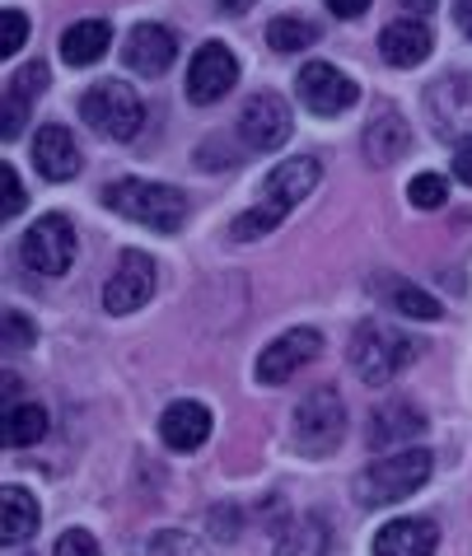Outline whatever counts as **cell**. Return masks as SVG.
I'll use <instances>...</instances> for the list:
<instances>
[{
	"instance_id": "obj_19",
	"label": "cell",
	"mask_w": 472,
	"mask_h": 556,
	"mask_svg": "<svg viewBox=\"0 0 472 556\" xmlns=\"http://www.w3.org/2000/svg\"><path fill=\"white\" fill-rule=\"evenodd\" d=\"M38 523H42V509L24 486L0 491V538H5V547H24L38 533Z\"/></svg>"
},
{
	"instance_id": "obj_21",
	"label": "cell",
	"mask_w": 472,
	"mask_h": 556,
	"mask_svg": "<svg viewBox=\"0 0 472 556\" xmlns=\"http://www.w3.org/2000/svg\"><path fill=\"white\" fill-rule=\"evenodd\" d=\"M407 146H412V136H407V122L393 113V108H384V113L365 127V154H370V164H379V168L398 160Z\"/></svg>"
},
{
	"instance_id": "obj_34",
	"label": "cell",
	"mask_w": 472,
	"mask_h": 556,
	"mask_svg": "<svg viewBox=\"0 0 472 556\" xmlns=\"http://www.w3.org/2000/svg\"><path fill=\"white\" fill-rule=\"evenodd\" d=\"M454 174H459V182L472 188V136H463V141L454 146Z\"/></svg>"
},
{
	"instance_id": "obj_3",
	"label": "cell",
	"mask_w": 472,
	"mask_h": 556,
	"mask_svg": "<svg viewBox=\"0 0 472 556\" xmlns=\"http://www.w3.org/2000/svg\"><path fill=\"white\" fill-rule=\"evenodd\" d=\"M431 468H435V458L425 454V450H407V454L379 458L374 468H365V472H360L356 496H360V505H370V509H379V505H398V501L412 496V491L425 486Z\"/></svg>"
},
{
	"instance_id": "obj_1",
	"label": "cell",
	"mask_w": 472,
	"mask_h": 556,
	"mask_svg": "<svg viewBox=\"0 0 472 556\" xmlns=\"http://www.w3.org/2000/svg\"><path fill=\"white\" fill-rule=\"evenodd\" d=\"M318 178H323V168H318L314 154H295V160L277 164L263 178V202H257L248 215H239V220L230 225V235L234 239H257V235H267V229H277L285 220V211L299 206L304 197L318 188Z\"/></svg>"
},
{
	"instance_id": "obj_23",
	"label": "cell",
	"mask_w": 472,
	"mask_h": 556,
	"mask_svg": "<svg viewBox=\"0 0 472 556\" xmlns=\"http://www.w3.org/2000/svg\"><path fill=\"white\" fill-rule=\"evenodd\" d=\"M267 42L277 52H304V48H314L318 42V24L314 20H304V14H281V20H271L267 24Z\"/></svg>"
},
{
	"instance_id": "obj_17",
	"label": "cell",
	"mask_w": 472,
	"mask_h": 556,
	"mask_svg": "<svg viewBox=\"0 0 472 556\" xmlns=\"http://www.w3.org/2000/svg\"><path fill=\"white\" fill-rule=\"evenodd\" d=\"M160 435H164V444L169 450H178V454H192V450H202L206 444V435H211V412L202 407V403H174L169 412L160 416Z\"/></svg>"
},
{
	"instance_id": "obj_27",
	"label": "cell",
	"mask_w": 472,
	"mask_h": 556,
	"mask_svg": "<svg viewBox=\"0 0 472 556\" xmlns=\"http://www.w3.org/2000/svg\"><path fill=\"white\" fill-rule=\"evenodd\" d=\"M407 197H412V206L435 211V206L449 202V182L439 178V174H417L412 182H407Z\"/></svg>"
},
{
	"instance_id": "obj_25",
	"label": "cell",
	"mask_w": 472,
	"mask_h": 556,
	"mask_svg": "<svg viewBox=\"0 0 472 556\" xmlns=\"http://www.w3.org/2000/svg\"><path fill=\"white\" fill-rule=\"evenodd\" d=\"M384 295H388V304L398 308L403 318H421V323H435L439 318V300L425 295V290L412 286V281H393V286H384Z\"/></svg>"
},
{
	"instance_id": "obj_37",
	"label": "cell",
	"mask_w": 472,
	"mask_h": 556,
	"mask_svg": "<svg viewBox=\"0 0 472 556\" xmlns=\"http://www.w3.org/2000/svg\"><path fill=\"white\" fill-rule=\"evenodd\" d=\"M407 10H417V14H425V10H435V0H403Z\"/></svg>"
},
{
	"instance_id": "obj_29",
	"label": "cell",
	"mask_w": 472,
	"mask_h": 556,
	"mask_svg": "<svg viewBox=\"0 0 472 556\" xmlns=\"http://www.w3.org/2000/svg\"><path fill=\"white\" fill-rule=\"evenodd\" d=\"M24 346H34V323L24 314H14V308H5V351L20 355Z\"/></svg>"
},
{
	"instance_id": "obj_26",
	"label": "cell",
	"mask_w": 472,
	"mask_h": 556,
	"mask_svg": "<svg viewBox=\"0 0 472 556\" xmlns=\"http://www.w3.org/2000/svg\"><path fill=\"white\" fill-rule=\"evenodd\" d=\"M131 556H206V552L188 533H155V538L141 543V552H131Z\"/></svg>"
},
{
	"instance_id": "obj_9",
	"label": "cell",
	"mask_w": 472,
	"mask_h": 556,
	"mask_svg": "<svg viewBox=\"0 0 472 556\" xmlns=\"http://www.w3.org/2000/svg\"><path fill=\"white\" fill-rule=\"evenodd\" d=\"M150 295H155V262L141 249H127L117 257L109 286H103V308L109 314H136Z\"/></svg>"
},
{
	"instance_id": "obj_12",
	"label": "cell",
	"mask_w": 472,
	"mask_h": 556,
	"mask_svg": "<svg viewBox=\"0 0 472 556\" xmlns=\"http://www.w3.org/2000/svg\"><path fill=\"white\" fill-rule=\"evenodd\" d=\"M234 80H239L234 52L225 48V42H206V48L192 56V66H188V99L192 103H216V99L230 94Z\"/></svg>"
},
{
	"instance_id": "obj_36",
	"label": "cell",
	"mask_w": 472,
	"mask_h": 556,
	"mask_svg": "<svg viewBox=\"0 0 472 556\" xmlns=\"http://www.w3.org/2000/svg\"><path fill=\"white\" fill-rule=\"evenodd\" d=\"M454 14H459V24H463V34L472 38V0H459V5H454Z\"/></svg>"
},
{
	"instance_id": "obj_15",
	"label": "cell",
	"mask_w": 472,
	"mask_h": 556,
	"mask_svg": "<svg viewBox=\"0 0 472 556\" xmlns=\"http://www.w3.org/2000/svg\"><path fill=\"white\" fill-rule=\"evenodd\" d=\"M431 24L425 20H393L384 34H379V56L388 61V66H403V71H412L421 66L425 56H431Z\"/></svg>"
},
{
	"instance_id": "obj_16",
	"label": "cell",
	"mask_w": 472,
	"mask_h": 556,
	"mask_svg": "<svg viewBox=\"0 0 472 556\" xmlns=\"http://www.w3.org/2000/svg\"><path fill=\"white\" fill-rule=\"evenodd\" d=\"M439 529L431 519H393L374 533V556H435Z\"/></svg>"
},
{
	"instance_id": "obj_28",
	"label": "cell",
	"mask_w": 472,
	"mask_h": 556,
	"mask_svg": "<svg viewBox=\"0 0 472 556\" xmlns=\"http://www.w3.org/2000/svg\"><path fill=\"white\" fill-rule=\"evenodd\" d=\"M0 52L5 56H20L24 52V42H28V34H34V28H28V14L24 10H5L0 14Z\"/></svg>"
},
{
	"instance_id": "obj_30",
	"label": "cell",
	"mask_w": 472,
	"mask_h": 556,
	"mask_svg": "<svg viewBox=\"0 0 472 556\" xmlns=\"http://www.w3.org/2000/svg\"><path fill=\"white\" fill-rule=\"evenodd\" d=\"M42 85H48V66H42V61H34V66L20 71V75H14V80H10V94H20V99L34 103V94H38Z\"/></svg>"
},
{
	"instance_id": "obj_7",
	"label": "cell",
	"mask_w": 472,
	"mask_h": 556,
	"mask_svg": "<svg viewBox=\"0 0 472 556\" xmlns=\"http://www.w3.org/2000/svg\"><path fill=\"white\" fill-rule=\"evenodd\" d=\"M20 257H24V267L38 271V276H61V271H71V262H75V225H71L61 211L38 215V220L24 229Z\"/></svg>"
},
{
	"instance_id": "obj_24",
	"label": "cell",
	"mask_w": 472,
	"mask_h": 556,
	"mask_svg": "<svg viewBox=\"0 0 472 556\" xmlns=\"http://www.w3.org/2000/svg\"><path fill=\"white\" fill-rule=\"evenodd\" d=\"M42 435H48V412L42 407H34V403L5 407V444L10 450H20V444H38Z\"/></svg>"
},
{
	"instance_id": "obj_18",
	"label": "cell",
	"mask_w": 472,
	"mask_h": 556,
	"mask_svg": "<svg viewBox=\"0 0 472 556\" xmlns=\"http://www.w3.org/2000/svg\"><path fill=\"white\" fill-rule=\"evenodd\" d=\"M421 430H425V416L407 403V397H393L370 421V450H398L403 440H417Z\"/></svg>"
},
{
	"instance_id": "obj_31",
	"label": "cell",
	"mask_w": 472,
	"mask_h": 556,
	"mask_svg": "<svg viewBox=\"0 0 472 556\" xmlns=\"http://www.w3.org/2000/svg\"><path fill=\"white\" fill-rule=\"evenodd\" d=\"M56 556H103V552L85 529H66L56 538Z\"/></svg>"
},
{
	"instance_id": "obj_11",
	"label": "cell",
	"mask_w": 472,
	"mask_h": 556,
	"mask_svg": "<svg viewBox=\"0 0 472 556\" xmlns=\"http://www.w3.org/2000/svg\"><path fill=\"white\" fill-rule=\"evenodd\" d=\"M318 351H323V332H314V328H291L285 337H277V342H271L263 355H257V383L277 389V383L295 379Z\"/></svg>"
},
{
	"instance_id": "obj_22",
	"label": "cell",
	"mask_w": 472,
	"mask_h": 556,
	"mask_svg": "<svg viewBox=\"0 0 472 556\" xmlns=\"http://www.w3.org/2000/svg\"><path fill=\"white\" fill-rule=\"evenodd\" d=\"M277 556H328V523H323V519H314V515L295 519L291 529L281 533Z\"/></svg>"
},
{
	"instance_id": "obj_20",
	"label": "cell",
	"mask_w": 472,
	"mask_h": 556,
	"mask_svg": "<svg viewBox=\"0 0 472 556\" xmlns=\"http://www.w3.org/2000/svg\"><path fill=\"white\" fill-rule=\"evenodd\" d=\"M109 48H113V24L109 20H80L61 34V56H66L71 66H89V61H99Z\"/></svg>"
},
{
	"instance_id": "obj_13",
	"label": "cell",
	"mask_w": 472,
	"mask_h": 556,
	"mask_svg": "<svg viewBox=\"0 0 472 556\" xmlns=\"http://www.w3.org/2000/svg\"><path fill=\"white\" fill-rule=\"evenodd\" d=\"M174 56H178V38L160 24H136L127 34V48H122V61H127L136 75H150V80L169 71Z\"/></svg>"
},
{
	"instance_id": "obj_6",
	"label": "cell",
	"mask_w": 472,
	"mask_h": 556,
	"mask_svg": "<svg viewBox=\"0 0 472 556\" xmlns=\"http://www.w3.org/2000/svg\"><path fill=\"white\" fill-rule=\"evenodd\" d=\"M346 435V407L332 389H314L304 403L295 407V426H291V440L299 454H332Z\"/></svg>"
},
{
	"instance_id": "obj_5",
	"label": "cell",
	"mask_w": 472,
	"mask_h": 556,
	"mask_svg": "<svg viewBox=\"0 0 472 556\" xmlns=\"http://www.w3.org/2000/svg\"><path fill=\"white\" fill-rule=\"evenodd\" d=\"M407 361H412V337L393 323H365L352 337V365L365 383H388L398 369H407Z\"/></svg>"
},
{
	"instance_id": "obj_4",
	"label": "cell",
	"mask_w": 472,
	"mask_h": 556,
	"mask_svg": "<svg viewBox=\"0 0 472 556\" xmlns=\"http://www.w3.org/2000/svg\"><path fill=\"white\" fill-rule=\"evenodd\" d=\"M80 117L89 122L94 131H103L109 141H136L145 127V103L131 85L122 80H103L94 89L80 94Z\"/></svg>"
},
{
	"instance_id": "obj_38",
	"label": "cell",
	"mask_w": 472,
	"mask_h": 556,
	"mask_svg": "<svg viewBox=\"0 0 472 556\" xmlns=\"http://www.w3.org/2000/svg\"><path fill=\"white\" fill-rule=\"evenodd\" d=\"M220 5H225V10H248L253 0H220Z\"/></svg>"
},
{
	"instance_id": "obj_35",
	"label": "cell",
	"mask_w": 472,
	"mask_h": 556,
	"mask_svg": "<svg viewBox=\"0 0 472 556\" xmlns=\"http://www.w3.org/2000/svg\"><path fill=\"white\" fill-rule=\"evenodd\" d=\"M328 10L337 14V20H360V14L370 10V0H328Z\"/></svg>"
},
{
	"instance_id": "obj_33",
	"label": "cell",
	"mask_w": 472,
	"mask_h": 556,
	"mask_svg": "<svg viewBox=\"0 0 472 556\" xmlns=\"http://www.w3.org/2000/svg\"><path fill=\"white\" fill-rule=\"evenodd\" d=\"M24 117H28V99L5 94V141H14L24 131Z\"/></svg>"
},
{
	"instance_id": "obj_2",
	"label": "cell",
	"mask_w": 472,
	"mask_h": 556,
	"mask_svg": "<svg viewBox=\"0 0 472 556\" xmlns=\"http://www.w3.org/2000/svg\"><path fill=\"white\" fill-rule=\"evenodd\" d=\"M103 202H109L122 220H136V225L155 229V235H174V229L188 220V197H182L178 188H169V182L122 178L103 192Z\"/></svg>"
},
{
	"instance_id": "obj_14",
	"label": "cell",
	"mask_w": 472,
	"mask_h": 556,
	"mask_svg": "<svg viewBox=\"0 0 472 556\" xmlns=\"http://www.w3.org/2000/svg\"><path fill=\"white\" fill-rule=\"evenodd\" d=\"M34 164H38V174L48 182H66V178L80 174V146H75V136L61 127V122L38 127V136H34Z\"/></svg>"
},
{
	"instance_id": "obj_10",
	"label": "cell",
	"mask_w": 472,
	"mask_h": 556,
	"mask_svg": "<svg viewBox=\"0 0 472 556\" xmlns=\"http://www.w3.org/2000/svg\"><path fill=\"white\" fill-rule=\"evenodd\" d=\"M295 131V117L281 94H253L239 113V141L248 150H277Z\"/></svg>"
},
{
	"instance_id": "obj_32",
	"label": "cell",
	"mask_w": 472,
	"mask_h": 556,
	"mask_svg": "<svg viewBox=\"0 0 472 556\" xmlns=\"http://www.w3.org/2000/svg\"><path fill=\"white\" fill-rule=\"evenodd\" d=\"M0 182H5V220H14V215L24 211V188H20V174H14V164H0Z\"/></svg>"
},
{
	"instance_id": "obj_8",
	"label": "cell",
	"mask_w": 472,
	"mask_h": 556,
	"mask_svg": "<svg viewBox=\"0 0 472 556\" xmlns=\"http://www.w3.org/2000/svg\"><path fill=\"white\" fill-rule=\"evenodd\" d=\"M295 94L314 117H337L360 99V85L352 75H342L337 66H328V61H309L295 75Z\"/></svg>"
}]
</instances>
